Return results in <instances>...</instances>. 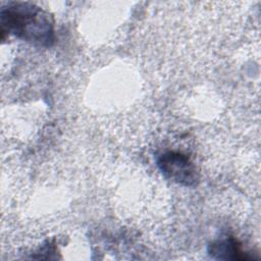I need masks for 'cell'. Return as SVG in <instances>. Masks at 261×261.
<instances>
[{"label": "cell", "mask_w": 261, "mask_h": 261, "mask_svg": "<svg viewBox=\"0 0 261 261\" xmlns=\"http://www.w3.org/2000/svg\"><path fill=\"white\" fill-rule=\"evenodd\" d=\"M2 32L5 30L27 40L43 42L51 34L48 16L39 8L29 3L12 2L2 7Z\"/></svg>", "instance_id": "6da1fadb"}, {"label": "cell", "mask_w": 261, "mask_h": 261, "mask_svg": "<svg viewBox=\"0 0 261 261\" xmlns=\"http://www.w3.org/2000/svg\"><path fill=\"white\" fill-rule=\"evenodd\" d=\"M158 165L162 172L169 178L185 185L195 181V169L188 157L180 153L167 152L161 155Z\"/></svg>", "instance_id": "7a4b0ae2"}]
</instances>
